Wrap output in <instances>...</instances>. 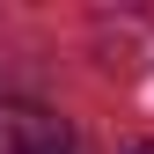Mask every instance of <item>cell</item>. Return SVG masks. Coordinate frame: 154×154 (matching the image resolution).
Returning a JSON list of instances; mask_svg holds the SVG:
<instances>
[{
	"mask_svg": "<svg viewBox=\"0 0 154 154\" xmlns=\"http://www.w3.org/2000/svg\"><path fill=\"white\" fill-rule=\"evenodd\" d=\"M0 154H73V132H66L59 110L0 95Z\"/></svg>",
	"mask_w": 154,
	"mask_h": 154,
	"instance_id": "1",
	"label": "cell"
},
{
	"mask_svg": "<svg viewBox=\"0 0 154 154\" xmlns=\"http://www.w3.org/2000/svg\"><path fill=\"white\" fill-rule=\"evenodd\" d=\"M125 154H154V140H140V147H125Z\"/></svg>",
	"mask_w": 154,
	"mask_h": 154,
	"instance_id": "2",
	"label": "cell"
}]
</instances>
